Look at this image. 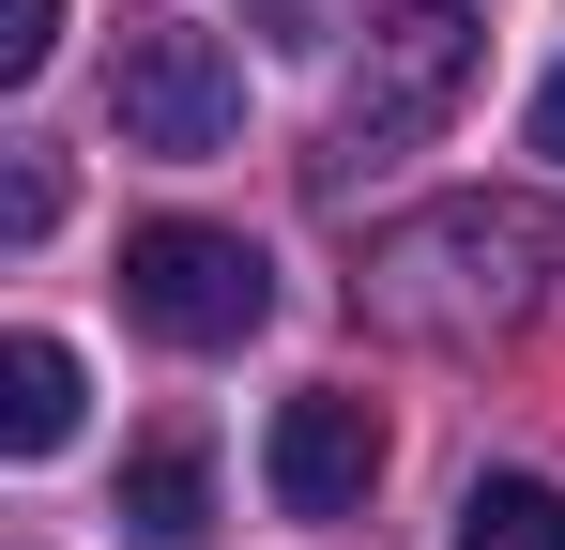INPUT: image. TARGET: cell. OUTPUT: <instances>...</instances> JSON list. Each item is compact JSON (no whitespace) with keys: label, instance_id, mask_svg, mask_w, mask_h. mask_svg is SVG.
<instances>
[{"label":"cell","instance_id":"cell-1","mask_svg":"<svg viewBox=\"0 0 565 550\" xmlns=\"http://www.w3.org/2000/svg\"><path fill=\"white\" fill-rule=\"evenodd\" d=\"M367 306L397 337H504L535 306V230L504 199H444V214H413V230L367 245Z\"/></svg>","mask_w":565,"mask_h":550},{"label":"cell","instance_id":"cell-2","mask_svg":"<svg viewBox=\"0 0 565 550\" xmlns=\"http://www.w3.org/2000/svg\"><path fill=\"white\" fill-rule=\"evenodd\" d=\"M473 46L489 31L459 0H367V46L337 77V154H428L459 123V92H473Z\"/></svg>","mask_w":565,"mask_h":550},{"label":"cell","instance_id":"cell-3","mask_svg":"<svg viewBox=\"0 0 565 550\" xmlns=\"http://www.w3.org/2000/svg\"><path fill=\"white\" fill-rule=\"evenodd\" d=\"M122 306L169 352H245L276 321V261L245 230H214V214H153V230H122Z\"/></svg>","mask_w":565,"mask_h":550},{"label":"cell","instance_id":"cell-4","mask_svg":"<svg viewBox=\"0 0 565 550\" xmlns=\"http://www.w3.org/2000/svg\"><path fill=\"white\" fill-rule=\"evenodd\" d=\"M107 123H122V154L199 169V154H230V138H245V62H230L214 31L138 15V31H122V62H107Z\"/></svg>","mask_w":565,"mask_h":550},{"label":"cell","instance_id":"cell-5","mask_svg":"<svg viewBox=\"0 0 565 550\" xmlns=\"http://www.w3.org/2000/svg\"><path fill=\"white\" fill-rule=\"evenodd\" d=\"M260 489H276L290 520H352V505L382 489V413L337 398V382L276 398V429H260Z\"/></svg>","mask_w":565,"mask_h":550},{"label":"cell","instance_id":"cell-6","mask_svg":"<svg viewBox=\"0 0 565 550\" xmlns=\"http://www.w3.org/2000/svg\"><path fill=\"white\" fill-rule=\"evenodd\" d=\"M122 536L138 550H199L214 536V444L199 429H153V444L122 458Z\"/></svg>","mask_w":565,"mask_h":550},{"label":"cell","instance_id":"cell-7","mask_svg":"<svg viewBox=\"0 0 565 550\" xmlns=\"http://www.w3.org/2000/svg\"><path fill=\"white\" fill-rule=\"evenodd\" d=\"M0 444L15 458L77 444V352H62V337H15V352H0Z\"/></svg>","mask_w":565,"mask_h":550},{"label":"cell","instance_id":"cell-8","mask_svg":"<svg viewBox=\"0 0 565 550\" xmlns=\"http://www.w3.org/2000/svg\"><path fill=\"white\" fill-rule=\"evenodd\" d=\"M459 550H565V489L551 474H473L459 489Z\"/></svg>","mask_w":565,"mask_h":550},{"label":"cell","instance_id":"cell-9","mask_svg":"<svg viewBox=\"0 0 565 550\" xmlns=\"http://www.w3.org/2000/svg\"><path fill=\"white\" fill-rule=\"evenodd\" d=\"M0 230H15V245H46V230H62V169H46V154H15V183H0Z\"/></svg>","mask_w":565,"mask_h":550},{"label":"cell","instance_id":"cell-10","mask_svg":"<svg viewBox=\"0 0 565 550\" xmlns=\"http://www.w3.org/2000/svg\"><path fill=\"white\" fill-rule=\"evenodd\" d=\"M46 46H62V0H0V77H46Z\"/></svg>","mask_w":565,"mask_h":550},{"label":"cell","instance_id":"cell-11","mask_svg":"<svg viewBox=\"0 0 565 550\" xmlns=\"http://www.w3.org/2000/svg\"><path fill=\"white\" fill-rule=\"evenodd\" d=\"M535 154H551V169H565V77L535 92Z\"/></svg>","mask_w":565,"mask_h":550}]
</instances>
